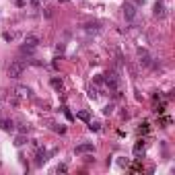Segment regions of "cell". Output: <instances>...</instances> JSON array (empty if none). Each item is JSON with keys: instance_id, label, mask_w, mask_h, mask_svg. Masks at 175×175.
<instances>
[{"instance_id": "1", "label": "cell", "mask_w": 175, "mask_h": 175, "mask_svg": "<svg viewBox=\"0 0 175 175\" xmlns=\"http://www.w3.org/2000/svg\"><path fill=\"white\" fill-rule=\"evenodd\" d=\"M27 64H29V60H14V62H10V66H8V70H6L8 78H19L21 74L25 72Z\"/></svg>"}, {"instance_id": "2", "label": "cell", "mask_w": 175, "mask_h": 175, "mask_svg": "<svg viewBox=\"0 0 175 175\" xmlns=\"http://www.w3.org/2000/svg\"><path fill=\"white\" fill-rule=\"evenodd\" d=\"M103 81L107 82V87L111 89V91H120V85H121V78L117 76V72L115 70H107V72L101 76Z\"/></svg>"}, {"instance_id": "3", "label": "cell", "mask_w": 175, "mask_h": 175, "mask_svg": "<svg viewBox=\"0 0 175 175\" xmlns=\"http://www.w3.org/2000/svg\"><path fill=\"white\" fill-rule=\"evenodd\" d=\"M136 56H138V64H140V66L148 68L150 64H153V56L148 54V50H146V47H138Z\"/></svg>"}, {"instance_id": "4", "label": "cell", "mask_w": 175, "mask_h": 175, "mask_svg": "<svg viewBox=\"0 0 175 175\" xmlns=\"http://www.w3.org/2000/svg\"><path fill=\"white\" fill-rule=\"evenodd\" d=\"M82 29H85L87 33L97 35V33H101V23H99V21H87V23L82 25Z\"/></svg>"}, {"instance_id": "5", "label": "cell", "mask_w": 175, "mask_h": 175, "mask_svg": "<svg viewBox=\"0 0 175 175\" xmlns=\"http://www.w3.org/2000/svg\"><path fill=\"white\" fill-rule=\"evenodd\" d=\"M136 4H132V2H126V4H124V17H126V21H134L136 19V13H138V10H136Z\"/></svg>"}, {"instance_id": "6", "label": "cell", "mask_w": 175, "mask_h": 175, "mask_svg": "<svg viewBox=\"0 0 175 175\" xmlns=\"http://www.w3.org/2000/svg\"><path fill=\"white\" fill-rule=\"evenodd\" d=\"M14 93H17L19 99H31V97H33V91L29 87H25V85H19V87L14 89Z\"/></svg>"}, {"instance_id": "7", "label": "cell", "mask_w": 175, "mask_h": 175, "mask_svg": "<svg viewBox=\"0 0 175 175\" xmlns=\"http://www.w3.org/2000/svg\"><path fill=\"white\" fill-rule=\"evenodd\" d=\"M47 157H50V153H47V150H43V148H39V146H37V155H35V165H37V167H41V165H46Z\"/></svg>"}, {"instance_id": "8", "label": "cell", "mask_w": 175, "mask_h": 175, "mask_svg": "<svg viewBox=\"0 0 175 175\" xmlns=\"http://www.w3.org/2000/svg\"><path fill=\"white\" fill-rule=\"evenodd\" d=\"M37 46H39V37H37V35H25V43H23V47H31V50H35Z\"/></svg>"}, {"instance_id": "9", "label": "cell", "mask_w": 175, "mask_h": 175, "mask_svg": "<svg viewBox=\"0 0 175 175\" xmlns=\"http://www.w3.org/2000/svg\"><path fill=\"white\" fill-rule=\"evenodd\" d=\"M95 150V146L91 144V142H85V144H78V146L74 148V153L76 155H85V153H93Z\"/></svg>"}, {"instance_id": "10", "label": "cell", "mask_w": 175, "mask_h": 175, "mask_svg": "<svg viewBox=\"0 0 175 175\" xmlns=\"http://www.w3.org/2000/svg\"><path fill=\"white\" fill-rule=\"evenodd\" d=\"M132 153H134L136 159H142L144 157V140H138L134 144V148H132Z\"/></svg>"}, {"instance_id": "11", "label": "cell", "mask_w": 175, "mask_h": 175, "mask_svg": "<svg viewBox=\"0 0 175 175\" xmlns=\"http://www.w3.org/2000/svg\"><path fill=\"white\" fill-rule=\"evenodd\" d=\"M153 10H155V17H159V19H163V17L167 14V10H165V4H163L161 0H159V2H155Z\"/></svg>"}, {"instance_id": "12", "label": "cell", "mask_w": 175, "mask_h": 175, "mask_svg": "<svg viewBox=\"0 0 175 175\" xmlns=\"http://www.w3.org/2000/svg\"><path fill=\"white\" fill-rule=\"evenodd\" d=\"M0 128L6 130V132H13L14 130V121L13 120H0Z\"/></svg>"}, {"instance_id": "13", "label": "cell", "mask_w": 175, "mask_h": 175, "mask_svg": "<svg viewBox=\"0 0 175 175\" xmlns=\"http://www.w3.org/2000/svg\"><path fill=\"white\" fill-rule=\"evenodd\" d=\"M89 130H91V132H99V130H101V121H97V120H89Z\"/></svg>"}, {"instance_id": "14", "label": "cell", "mask_w": 175, "mask_h": 175, "mask_svg": "<svg viewBox=\"0 0 175 175\" xmlns=\"http://www.w3.org/2000/svg\"><path fill=\"white\" fill-rule=\"evenodd\" d=\"M50 85L54 89H58V91H62V78H58V76H54V78L50 81Z\"/></svg>"}, {"instance_id": "15", "label": "cell", "mask_w": 175, "mask_h": 175, "mask_svg": "<svg viewBox=\"0 0 175 175\" xmlns=\"http://www.w3.org/2000/svg\"><path fill=\"white\" fill-rule=\"evenodd\" d=\"M2 37H4V41H14L17 39V33H13V31H4Z\"/></svg>"}, {"instance_id": "16", "label": "cell", "mask_w": 175, "mask_h": 175, "mask_svg": "<svg viewBox=\"0 0 175 175\" xmlns=\"http://www.w3.org/2000/svg\"><path fill=\"white\" fill-rule=\"evenodd\" d=\"M87 95L91 97V99H97V97H99V91H97V89L91 85V87H89V91H87Z\"/></svg>"}, {"instance_id": "17", "label": "cell", "mask_w": 175, "mask_h": 175, "mask_svg": "<svg viewBox=\"0 0 175 175\" xmlns=\"http://www.w3.org/2000/svg\"><path fill=\"white\" fill-rule=\"evenodd\" d=\"M76 117H78V120H82V121H89V120H91V113H89V111H78V113H76Z\"/></svg>"}, {"instance_id": "18", "label": "cell", "mask_w": 175, "mask_h": 175, "mask_svg": "<svg viewBox=\"0 0 175 175\" xmlns=\"http://www.w3.org/2000/svg\"><path fill=\"white\" fill-rule=\"evenodd\" d=\"M19 130H21V134H27V132H29L31 128H29V124H27V121H21V124H19Z\"/></svg>"}, {"instance_id": "19", "label": "cell", "mask_w": 175, "mask_h": 175, "mask_svg": "<svg viewBox=\"0 0 175 175\" xmlns=\"http://www.w3.org/2000/svg\"><path fill=\"white\" fill-rule=\"evenodd\" d=\"M25 142H27V138H25V134H21V136H17V140H14V144H17V146H23Z\"/></svg>"}, {"instance_id": "20", "label": "cell", "mask_w": 175, "mask_h": 175, "mask_svg": "<svg viewBox=\"0 0 175 175\" xmlns=\"http://www.w3.org/2000/svg\"><path fill=\"white\" fill-rule=\"evenodd\" d=\"M64 50H66V43H58V46H56V56H62Z\"/></svg>"}, {"instance_id": "21", "label": "cell", "mask_w": 175, "mask_h": 175, "mask_svg": "<svg viewBox=\"0 0 175 175\" xmlns=\"http://www.w3.org/2000/svg\"><path fill=\"white\" fill-rule=\"evenodd\" d=\"M52 130L58 132V134H64V132H66V128H64V126H58V124H52Z\"/></svg>"}, {"instance_id": "22", "label": "cell", "mask_w": 175, "mask_h": 175, "mask_svg": "<svg viewBox=\"0 0 175 175\" xmlns=\"http://www.w3.org/2000/svg\"><path fill=\"white\" fill-rule=\"evenodd\" d=\"M103 113H105V115H111V113H113V103H109V105H105V109H103Z\"/></svg>"}, {"instance_id": "23", "label": "cell", "mask_w": 175, "mask_h": 175, "mask_svg": "<svg viewBox=\"0 0 175 175\" xmlns=\"http://www.w3.org/2000/svg\"><path fill=\"white\" fill-rule=\"evenodd\" d=\"M117 165H120V167H128V165H130V161H128V159H124V157H120Z\"/></svg>"}, {"instance_id": "24", "label": "cell", "mask_w": 175, "mask_h": 175, "mask_svg": "<svg viewBox=\"0 0 175 175\" xmlns=\"http://www.w3.org/2000/svg\"><path fill=\"white\" fill-rule=\"evenodd\" d=\"M138 132H140V134H148V124H146V121H144L140 128H138Z\"/></svg>"}, {"instance_id": "25", "label": "cell", "mask_w": 175, "mask_h": 175, "mask_svg": "<svg viewBox=\"0 0 175 175\" xmlns=\"http://www.w3.org/2000/svg\"><path fill=\"white\" fill-rule=\"evenodd\" d=\"M155 113L163 115V113H165V105H157V107H155Z\"/></svg>"}, {"instance_id": "26", "label": "cell", "mask_w": 175, "mask_h": 175, "mask_svg": "<svg viewBox=\"0 0 175 175\" xmlns=\"http://www.w3.org/2000/svg\"><path fill=\"white\" fill-rule=\"evenodd\" d=\"M56 171H58V173H66L68 167H66V165H58V167H56Z\"/></svg>"}, {"instance_id": "27", "label": "cell", "mask_w": 175, "mask_h": 175, "mask_svg": "<svg viewBox=\"0 0 175 175\" xmlns=\"http://www.w3.org/2000/svg\"><path fill=\"white\" fill-rule=\"evenodd\" d=\"M161 124H163V126H167V124H171V117H163V120H161Z\"/></svg>"}, {"instance_id": "28", "label": "cell", "mask_w": 175, "mask_h": 175, "mask_svg": "<svg viewBox=\"0 0 175 175\" xmlns=\"http://www.w3.org/2000/svg\"><path fill=\"white\" fill-rule=\"evenodd\" d=\"M64 113H66V117H68V120H74V117H72V113H70V111H68L66 107H64Z\"/></svg>"}, {"instance_id": "29", "label": "cell", "mask_w": 175, "mask_h": 175, "mask_svg": "<svg viewBox=\"0 0 175 175\" xmlns=\"http://www.w3.org/2000/svg\"><path fill=\"white\" fill-rule=\"evenodd\" d=\"M134 4H136V6H142V4H144V0H134Z\"/></svg>"}]
</instances>
